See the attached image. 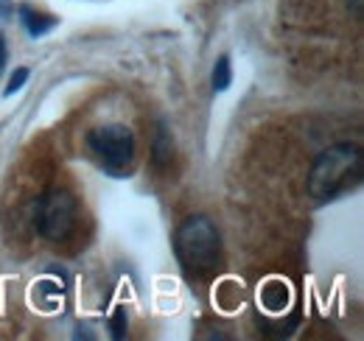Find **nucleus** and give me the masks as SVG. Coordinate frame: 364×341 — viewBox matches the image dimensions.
<instances>
[{"instance_id": "nucleus-1", "label": "nucleus", "mask_w": 364, "mask_h": 341, "mask_svg": "<svg viewBox=\"0 0 364 341\" xmlns=\"http://www.w3.org/2000/svg\"><path fill=\"white\" fill-rule=\"evenodd\" d=\"M362 148L356 143H336L319 151L314 160L309 173V193L314 196V202H331L339 193L356 188L362 182Z\"/></svg>"}, {"instance_id": "nucleus-2", "label": "nucleus", "mask_w": 364, "mask_h": 341, "mask_svg": "<svg viewBox=\"0 0 364 341\" xmlns=\"http://www.w3.org/2000/svg\"><path fill=\"white\" fill-rule=\"evenodd\" d=\"M174 252L193 274L213 271L222 257V235L208 215H188L174 232Z\"/></svg>"}, {"instance_id": "nucleus-3", "label": "nucleus", "mask_w": 364, "mask_h": 341, "mask_svg": "<svg viewBox=\"0 0 364 341\" xmlns=\"http://www.w3.org/2000/svg\"><path fill=\"white\" fill-rule=\"evenodd\" d=\"M79 218V202L70 190H48L37 199L34 207V227L46 241H65Z\"/></svg>"}, {"instance_id": "nucleus-4", "label": "nucleus", "mask_w": 364, "mask_h": 341, "mask_svg": "<svg viewBox=\"0 0 364 341\" xmlns=\"http://www.w3.org/2000/svg\"><path fill=\"white\" fill-rule=\"evenodd\" d=\"M87 146L98 157V163L115 176H124V170L129 168L132 160H135V134L124 124L95 126L87 134Z\"/></svg>"}, {"instance_id": "nucleus-5", "label": "nucleus", "mask_w": 364, "mask_h": 341, "mask_svg": "<svg viewBox=\"0 0 364 341\" xmlns=\"http://www.w3.org/2000/svg\"><path fill=\"white\" fill-rule=\"evenodd\" d=\"M17 14H20L23 28H26V31H28V37H34V40L46 37L48 31H53V28L59 26V17H53V14H43V11L31 9V6H20V9H17Z\"/></svg>"}, {"instance_id": "nucleus-6", "label": "nucleus", "mask_w": 364, "mask_h": 341, "mask_svg": "<svg viewBox=\"0 0 364 341\" xmlns=\"http://www.w3.org/2000/svg\"><path fill=\"white\" fill-rule=\"evenodd\" d=\"M289 299H291L289 286H286V283H280V280L267 283V286H264V291H261V305H264L269 313H280V310H286Z\"/></svg>"}, {"instance_id": "nucleus-7", "label": "nucleus", "mask_w": 364, "mask_h": 341, "mask_svg": "<svg viewBox=\"0 0 364 341\" xmlns=\"http://www.w3.org/2000/svg\"><path fill=\"white\" fill-rule=\"evenodd\" d=\"M213 92H225L232 85V67H230V56H219L213 65V76H210Z\"/></svg>"}, {"instance_id": "nucleus-8", "label": "nucleus", "mask_w": 364, "mask_h": 341, "mask_svg": "<svg viewBox=\"0 0 364 341\" xmlns=\"http://www.w3.org/2000/svg\"><path fill=\"white\" fill-rule=\"evenodd\" d=\"M127 328H129V319H127V308H115L112 316H109V330H112V339L121 341L127 339Z\"/></svg>"}, {"instance_id": "nucleus-9", "label": "nucleus", "mask_w": 364, "mask_h": 341, "mask_svg": "<svg viewBox=\"0 0 364 341\" xmlns=\"http://www.w3.org/2000/svg\"><path fill=\"white\" fill-rule=\"evenodd\" d=\"M28 76H31V70H28V67H14V73H11L9 85H6V90H3V95H6V98H11L14 92H20V90L26 87V82H28Z\"/></svg>"}, {"instance_id": "nucleus-10", "label": "nucleus", "mask_w": 364, "mask_h": 341, "mask_svg": "<svg viewBox=\"0 0 364 341\" xmlns=\"http://www.w3.org/2000/svg\"><path fill=\"white\" fill-rule=\"evenodd\" d=\"M168 160H171V140H168L166 131L160 129L157 143H154V163H157V166H166Z\"/></svg>"}, {"instance_id": "nucleus-11", "label": "nucleus", "mask_w": 364, "mask_h": 341, "mask_svg": "<svg viewBox=\"0 0 364 341\" xmlns=\"http://www.w3.org/2000/svg\"><path fill=\"white\" fill-rule=\"evenodd\" d=\"M348 9L353 17H362V9H364V0H348Z\"/></svg>"}, {"instance_id": "nucleus-12", "label": "nucleus", "mask_w": 364, "mask_h": 341, "mask_svg": "<svg viewBox=\"0 0 364 341\" xmlns=\"http://www.w3.org/2000/svg\"><path fill=\"white\" fill-rule=\"evenodd\" d=\"M11 11H14V3L11 0H0V20L3 17H11Z\"/></svg>"}, {"instance_id": "nucleus-13", "label": "nucleus", "mask_w": 364, "mask_h": 341, "mask_svg": "<svg viewBox=\"0 0 364 341\" xmlns=\"http://www.w3.org/2000/svg\"><path fill=\"white\" fill-rule=\"evenodd\" d=\"M6 59H9V50H6V40H3V34H0V73H3V67H6Z\"/></svg>"}]
</instances>
